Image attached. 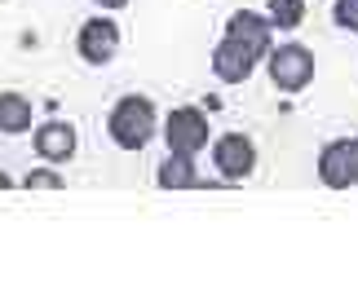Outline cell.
Segmentation results:
<instances>
[{"label": "cell", "mask_w": 358, "mask_h": 300, "mask_svg": "<svg viewBox=\"0 0 358 300\" xmlns=\"http://www.w3.org/2000/svg\"><path fill=\"white\" fill-rule=\"evenodd\" d=\"M106 133L120 150H146L159 133V106L146 93H124L106 115Z\"/></svg>", "instance_id": "6da1fadb"}, {"label": "cell", "mask_w": 358, "mask_h": 300, "mask_svg": "<svg viewBox=\"0 0 358 300\" xmlns=\"http://www.w3.org/2000/svg\"><path fill=\"white\" fill-rule=\"evenodd\" d=\"M266 71H270V80H274V89H279V93H306L314 84L319 62H314V49L310 45L283 40V45H274L266 53Z\"/></svg>", "instance_id": "7a4b0ae2"}, {"label": "cell", "mask_w": 358, "mask_h": 300, "mask_svg": "<svg viewBox=\"0 0 358 300\" xmlns=\"http://www.w3.org/2000/svg\"><path fill=\"white\" fill-rule=\"evenodd\" d=\"M159 128H164L169 150H177V155H199L213 142V124L199 106H177V111H169L159 119Z\"/></svg>", "instance_id": "3957f363"}, {"label": "cell", "mask_w": 358, "mask_h": 300, "mask_svg": "<svg viewBox=\"0 0 358 300\" xmlns=\"http://www.w3.org/2000/svg\"><path fill=\"white\" fill-rule=\"evenodd\" d=\"M76 53H80V62H85V66H106V62H115V53H120V27H115L111 13H98V18L80 22V31H76Z\"/></svg>", "instance_id": "277c9868"}, {"label": "cell", "mask_w": 358, "mask_h": 300, "mask_svg": "<svg viewBox=\"0 0 358 300\" xmlns=\"http://www.w3.org/2000/svg\"><path fill=\"white\" fill-rule=\"evenodd\" d=\"M213 168L222 181H248L257 172V146L248 133H222L213 142Z\"/></svg>", "instance_id": "5b68a950"}, {"label": "cell", "mask_w": 358, "mask_h": 300, "mask_svg": "<svg viewBox=\"0 0 358 300\" xmlns=\"http://www.w3.org/2000/svg\"><path fill=\"white\" fill-rule=\"evenodd\" d=\"M36 155L40 163H49V168H62V163H71L76 159V150H80V133L71 119H45V124L36 128Z\"/></svg>", "instance_id": "8992f818"}, {"label": "cell", "mask_w": 358, "mask_h": 300, "mask_svg": "<svg viewBox=\"0 0 358 300\" xmlns=\"http://www.w3.org/2000/svg\"><path fill=\"white\" fill-rule=\"evenodd\" d=\"M226 36L235 40V45H243L257 62L274 49V27H270V18H266V13H252V9L230 13V18H226Z\"/></svg>", "instance_id": "52a82bcc"}, {"label": "cell", "mask_w": 358, "mask_h": 300, "mask_svg": "<svg viewBox=\"0 0 358 300\" xmlns=\"http://www.w3.org/2000/svg\"><path fill=\"white\" fill-rule=\"evenodd\" d=\"M252 71H257V58L243 45H235L230 36L217 40V49H213V75L222 80V84H243Z\"/></svg>", "instance_id": "ba28073f"}, {"label": "cell", "mask_w": 358, "mask_h": 300, "mask_svg": "<svg viewBox=\"0 0 358 300\" xmlns=\"http://www.w3.org/2000/svg\"><path fill=\"white\" fill-rule=\"evenodd\" d=\"M319 181L327 190H350L354 177H350V137H336L319 150Z\"/></svg>", "instance_id": "9c48e42d"}, {"label": "cell", "mask_w": 358, "mask_h": 300, "mask_svg": "<svg viewBox=\"0 0 358 300\" xmlns=\"http://www.w3.org/2000/svg\"><path fill=\"white\" fill-rule=\"evenodd\" d=\"M155 181H159V190H169V195H182V190H199L195 155H177V150H169V155H164V163L155 168Z\"/></svg>", "instance_id": "30bf717a"}, {"label": "cell", "mask_w": 358, "mask_h": 300, "mask_svg": "<svg viewBox=\"0 0 358 300\" xmlns=\"http://www.w3.org/2000/svg\"><path fill=\"white\" fill-rule=\"evenodd\" d=\"M31 124H36L31 98H22V93H13V89L0 93V133H5V137H22V133H31Z\"/></svg>", "instance_id": "8fae6325"}, {"label": "cell", "mask_w": 358, "mask_h": 300, "mask_svg": "<svg viewBox=\"0 0 358 300\" xmlns=\"http://www.w3.org/2000/svg\"><path fill=\"white\" fill-rule=\"evenodd\" d=\"M266 18H270L274 31H296V27L306 22V0H270Z\"/></svg>", "instance_id": "7c38bea8"}, {"label": "cell", "mask_w": 358, "mask_h": 300, "mask_svg": "<svg viewBox=\"0 0 358 300\" xmlns=\"http://www.w3.org/2000/svg\"><path fill=\"white\" fill-rule=\"evenodd\" d=\"M332 18H336L341 31H354V36H358V0H336Z\"/></svg>", "instance_id": "4fadbf2b"}, {"label": "cell", "mask_w": 358, "mask_h": 300, "mask_svg": "<svg viewBox=\"0 0 358 300\" xmlns=\"http://www.w3.org/2000/svg\"><path fill=\"white\" fill-rule=\"evenodd\" d=\"M22 186H27V190H62V177H58V172H49V168H31Z\"/></svg>", "instance_id": "5bb4252c"}, {"label": "cell", "mask_w": 358, "mask_h": 300, "mask_svg": "<svg viewBox=\"0 0 358 300\" xmlns=\"http://www.w3.org/2000/svg\"><path fill=\"white\" fill-rule=\"evenodd\" d=\"M350 177H354V186H358V137L350 142Z\"/></svg>", "instance_id": "9a60e30c"}, {"label": "cell", "mask_w": 358, "mask_h": 300, "mask_svg": "<svg viewBox=\"0 0 358 300\" xmlns=\"http://www.w3.org/2000/svg\"><path fill=\"white\" fill-rule=\"evenodd\" d=\"M93 5H98V9H106V13H115V9H124V5H129V0H93Z\"/></svg>", "instance_id": "2e32d148"}, {"label": "cell", "mask_w": 358, "mask_h": 300, "mask_svg": "<svg viewBox=\"0 0 358 300\" xmlns=\"http://www.w3.org/2000/svg\"><path fill=\"white\" fill-rule=\"evenodd\" d=\"M0 190H9V177L5 172H0Z\"/></svg>", "instance_id": "e0dca14e"}]
</instances>
